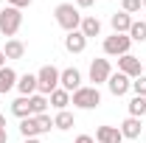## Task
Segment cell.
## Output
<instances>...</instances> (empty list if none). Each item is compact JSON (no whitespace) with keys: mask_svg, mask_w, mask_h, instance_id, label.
Masks as SVG:
<instances>
[{"mask_svg":"<svg viewBox=\"0 0 146 143\" xmlns=\"http://www.w3.org/2000/svg\"><path fill=\"white\" fill-rule=\"evenodd\" d=\"M54 17L68 34H70V31H79V25H82V14H79V9H76L73 3H59L54 9Z\"/></svg>","mask_w":146,"mask_h":143,"instance_id":"obj_1","label":"cell"},{"mask_svg":"<svg viewBox=\"0 0 146 143\" xmlns=\"http://www.w3.org/2000/svg\"><path fill=\"white\" fill-rule=\"evenodd\" d=\"M20 25H23V11L14 9V6H6V9H0V34L3 36H11L20 31Z\"/></svg>","mask_w":146,"mask_h":143,"instance_id":"obj_2","label":"cell"},{"mask_svg":"<svg viewBox=\"0 0 146 143\" xmlns=\"http://www.w3.org/2000/svg\"><path fill=\"white\" fill-rule=\"evenodd\" d=\"M70 104L79 109H96L101 104V93L98 87H79L76 93H70Z\"/></svg>","mask_w":146,"mask_h":143,"instance_id":"obj_3","label":"cell"},{"mask_svg":"<svg viewBox=\"0 0 146 143\" xmlns=\"http://www.w3.org/2000/svg\"><path fill=\"white\" fill-rule=\"evenodd\" d=\"M59 73L54 65H45L42 70L36 73V93H42V95H51L56 87H59Z\"/></svg>","mask_w":146,"mask_h":143,"instance_id":"obj_4","label":"cell"},{"mask_svg":"<svg viewBox=\"0 0 146 143\" xmlns=\"http://www.w3.org/2000/svg\"><path fill=\"white\" fill-rule=\"evenodd\" d=\"M129 45H132L129 34H112V36L104 39V54H107V56H127L129 54Z\"/></svg>","mask_w":146,"mask_h":143,"instance_id":"obj_5","label":"cell"},{"mask_svg":"<svg viewBox=\"0 0 146 143\" xmlns=\"http://www.w3.org/2000/svg\"><path fill=\"white\" fill-rule=\"evenodd\" d=\"M110 76H112V65H110V59H93V62H90V81H93V87L107 84Z\"/></svg>","mask_w":146,"mask_h":143,"instance_id":"obj_6","label":"cell"},{"mask_svg":"<svg viewBox=\"0 0 146 143\" xmlns=\"http://www.w3.org/2000/svg\"><path fill=\"white\" fill-rule=\"evenodd\" d=\"M107 87H110V93H112L115 98H121V95H127L129 90H132V79L124 76V73H112L107 79Z\"/></svg>","mask_w":146,"mask_h":143,"instance_id":"obj_7","label":"cell"},{"mask_svg":"<svg viewBox=\"0 0 146 143\" xmlns=\"http://www.w3.org/2000/svg\"><path fill=\"white\" fill-rule=\"evenodd\" d=\"M118 73H124V76H129V79H138V76H143V70H141V59L138 56H118Z\"/></svg>","mask_w":146,"mask_h":143,"instance_id":"obj_8","label":"cell"},{"mask_svg":"<svg viewBox=\"0 0 146 143\" xmlns=\"http://www.w3.org/2000/svg\"><path fill=\"white\" fill-rule=\"evenodd\" d=\"M59 87L68 90V93H76V90L82 87V73L76 70V68H65V70L59 73Z\"/></svg>","mask_w":146,"mask_h":143,"instance_id":"obj_9","label":"cell"},{"mask_svg":"<svg viewBox=\"0 0 146 143\" xmlns=\"http://www.w3.org/2000/svg\"><path fill=\"white\" fill-rule=\"evenodd\" d=\"M87 48V36L82 34V31H70V34L65 36V51L68 54H82Z\"/></svg>","mask_w":146,"mask_h":143,"instance_id":"obj_10","label":"cell"},{"mask_svg":"<svg viewBox=\"0 0 146 143\" xmlns=\"http://www.w3.org/2000/svg\"><path fill=\"white\" fill-rule=\"evenodd\" d=\"M124 135L118 126H98L96 129V143H121Z\"/></svg>","mask_w":146,"mask_h":143,"instance_id":"obj_11","label":"cell"},{"mask_svg":"<svg viewBox=\"0 0 146 143\" xmlns=\"http://www.w3.org/2000/svg\"><path fill=\"white\" fill-rule=\"evenodd\" d=\"M110 25H112V34H129V25H132V17L127 11H115L110 17Z\"/></svg>","mask_w":146,"mask_h":143,"instance_id":"obj_12","label":"cell"},{"mask_svg":"<svg viewBox=\"0 0 146 143\" xmlns=\"http://www.w3.org/2000/svg\"><path fill=\"white\" fill-rule=\"evenodd\" d=\"M141 132H143V124H141V118H132V115H129L127 121L121 124V135H124V138H129V140L141 138Z\"/></svg>","mask_w":146,"mask_h":143,"instance_id":"obj_13","label":"cell"},{"mask_svg":"<svg viewBox=\"0 0 146 143\" xmlns=\"http://www.w3.org/2000/svg\"><path fill=\"white\" fill-rule=\"evenodd\" d=\"M17 79L20 76L14 73V68H0V95L17 87Z\"/></svg>","mask_w":146,"mask_h":143,"instance_id":"obj_14","label":"cell"},{"mask_svg":"<svg viewBox=\"0 0 146 143\" xmlns=\"http://www.w3.org/2000/svg\"><path fill=\"white\" fill-rule=\"evenodd\" d=\"M48 101H51V107L59 112V109H68V104H70V93L68 90H62V87H56L51 95H48Z\"/></svg>","mask_w":146,"mask_h":143,"instance_id":"obj_15","label":"cell"},{"mask_svg":"<svg viewBox=\"0 0 146 143\" xmlns=\"http://www.w3.org/2000/svg\"><path fill=\"white\" fill-rule=\"evenodd\" d=\"M28 104H31V118L36 115H45V109H48V95H42V93H34V95H28Z\"/></svg>","mask_w":146,"mask_h":143,"instance_id":"obj_16","label":"cell"},{"mask_svg":"<svg viewBox=\"0 0 146 143\" xmlns=\"http://www.w3.org/2000/svg\"><path fill=\"white\" fill-rule=\"evenodd\" d=\"M79 31L87 36V39H90V36H98V34H101V20H98V17H82Z\"/></svg>","mask_w":146,"mask_h":143,"instance_id":"obj_17","label":"cell"},{"mask_svg":"<svg viewBox=\"0 0 146 143\" xmlns=\"http://www.w3.org/2000/svg\"><path fill=\"white\" fill-rule=\"evenodd\" d=\"M17 90L23 93V95H34L36 93V76L34 73H23L17 79Z\"/></svg>","mask_w":146,"mask_h":143,"instance_id":"obj_18","label":"cell"},{"mask_svg":"<svg viewBox=\"0 0 146 143\" xmlns=\"http://www.w3.org/2000/svg\"><path fill=\"white\" fill-rule=\"evenodd\" d=\"M6 59H23L25 56V45L20 39H6V48H3Z\"/></svg>","mask_w":146,"mask_h":143,"instance_id":"obj_19","label":"cell"},{"mask_svg":"<svg viewBox=\"0 0 146 143\" xmlns=\"http://www.w3.org/2000/svg\"><path fill=\"white\" fill-rule=\"evenodd\" d=\"M11 112L17 115L20 121H23V118H31V104H28V95H20L17 101H11Z\"/></svg>","mask_w":146,"mask_h":143,"instance_id":"obj_20","label":"cell"},{"mask_svg":"<svg viewBox=\"0 0 146 143\" xmlns=\"http://www.w3.org/2000/svg\"><path fill=\"white\" fill-rule=\"evenodd\" d=\"M54 126L56 129H70V126H76V118H73V112H68V109H59L56 112V118H54Z\"/></svg>","mask_w":146,"mask_h":143,"instance_id":"obj_21","label":"cell"},{"mask_svg":"<svg viewBox=\"0 0 146 143\" xmlns=\"http://www.w3.org/2000/svg\"><path fill=\"white\" fill-rule=\"evenodd\" d=\"M129 39H132V42H146V23L143 20H132V25H129Z\"/></svg>","mask_w":146,"mask_h":143,"instance_id":"obj_22","label":"cell"},{"mask_svg":"<svg viewBox=\"0 0 146 143\" xmlns=\"http://www.w3.org/2000/svg\"><path fill=\"white\" fill-rule=\"evenodd\" d=\"M20 135H23L25 140L39 135V126H36V121H34V118H23V121H20Z\"/></svg>","mask_w":146,"mask_h":143,"instance_id":"obj_23","label":"cell"},{"mask_svg":"<svg viewBox=\"0 0 146 143\" xmlns=\"http://www.w3.org/2000/svg\"><path fill=\"white\" fill-rule=\"evenodd\" d=\"M129 115H132V118H143L146 115V98L143 95H135V98L129 101Z\"/></svg>","mask_w":146,"mask_h":143,"instance_id":"obj_24","label":"cell"},{"mask_svg":"<svg viewBox=\"0 0 146 143\" xmlns=\"http://www.w3.org/2000/svg\"><path fill=\"white\" fill-rule=\"evenodd\" d=\"M36 121V126H39V135H45V132H51V126H54V118L45 112V115H36L34 118Z\"/></svg>","mask_w":146,"mask_h":143,"instance_id":"obj_25","label":"cell"},{"mask_svg":"<svg viewBox=\"0 0 146 143\" xmlns=\"http://www.w3.org/2000/svg\"><path fill=\"white\" fill-rule=\"evenodd\" d=\"M141 9H143L141 0H121V11H127V14H135V11H141Z\"/></svg>","mask_w":146,"mask_h":143,"instance_id":"obj_26","label":"cell"},{"mask_svg":"<svg viewBox=\"0 0 146 143\" xmlns=\"http://www.w3.org/2000/svg\"><path fill=\"white\" fill-rule=\"evenodd\" d=\"M132 90H135V95H143V98H146V76L132 79Z\"/></svg>","mask_w":146,"mask_h":143,"instance_id":"obj_27","label":"cell"},{"mask_svg":"<svg viewBox=\"0 0 146 143\" xmlns=\"http://www.w3.org/2000/svg\"><path fill=\"white\" fill-rule=\"evenodd\" d=\"M6 3H9V6H14V9H20V11H23V9H28V6H31L34 0H6Z\"/></svg>","mask_w":146,"mask_h":143,"instance_id":"obj_28","label":"cell"},{"mask_svg":"<svg viewBox=\"0 0 146 143\" xmlns=\"http://www.w3.org/2000/svg\"><path fill=\"white\" fill-rule=\"evenodd\" d=\"M96 0H76V9H90Z\"/></svg>","mask_w":146,"mask_h":143,"instance_id":"obj_29","label":"cell"},{"mask_svg":"<svg viewBox=\"0 0 146 143\" xmlns=\"http://www.w3.org/2000/svg\"><path fill=\"white\" fill-rule=\"evenodd\" d=\"M73 143H96V140H93L90 135H79V138H76V140H73Z\"/></svg>","mask_w":146,"mask_h":143,"instance_id":"obj_30","label":"cell"},{"mask_svg":"<svg viewBox=\"0 0 146 143\" xmlns=\"http://www.w3.org/2000/svg\"><path fill=\"white\" fill-rule=\"evenodd\" d=\"M0 143H9V135H6V129H0Z\"/></svg>","mask_w":146,"mask_h":143,"instance_id":"obj_31","label":"cell"},{"mask_svg":"<svg viewBox=\"0 0 146 143\" xmlns=\"http://www.w3.org/2000/svg\"><path fill=\"white\" fill-rule=\"evenodd\" d=\"M0 68H6V54L0 51Z\"/></svg>","mask_w":146,"mask_h":143,"instance_id":"obj_32","label":"cell"},{"mask_svg":"<svg viewBox=\"0 0 146 143\" xmlns=\"http://www.w3.org/2000/svg\"><path fill=\"white\" fill-rule=\"evenodd\" d=\"M0 129H6V118L3 115H0Z\"/></svg>","mask_w":146,"mask_h":143,"instance_id":"obj_33","label":"cell"},{"mask_svg":"<svg viewBox=\"0 0 146 143\" xmlns=\"http://www.w3.org/2000/svg\"><path fill=\"white\" fill-rule=\"evenodd\" d=\"M25 143H39V140H36V138H28V140H25Z\"/></svg>","mask_w":146,"mask_h":143,"instance_id":"obj_34","label":"cell"},{"mask_svg":"<svg viewBox=\"0 0 146 143\" xmlns=\"http://www.w3.org/2000/svg\"><path fill=\"white\" fill-rule=\"evenodd\" d=\"M141 3H143V9H146V0H141Z\"/></svg>","mask_w":146,"mask_h":143,"instance_id":"obj_35","label":"cell"}]
</instances>
